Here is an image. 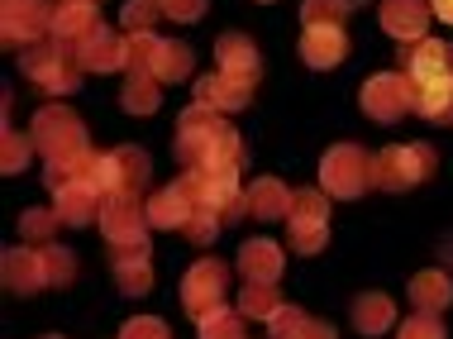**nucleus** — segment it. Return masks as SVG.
<instances>
[{
	"instance_id": "obj_1",
	"label": "nucleus",
	"mask_w": 453,
	"mask_h": 339,
	"mask_svg": "<svg viewBox=\"0 0 453 339\" xmlns=\"http://www.w3.org/2000/svg\"><path fill=\"white\" fill-rule=\"evenodd\" d=\"M181 167H243V139L234 125H225L205 105H187L177 115V143H173Z\"/></svg>"
},
{
	"instance_id": "obj_2",
	"label": "nucleus",
	"mask_w": 453,
	"mask_h": 339,
	"mask_svg": "<svg viewBox=\"0 0 453 339\" xmlns=\"http://www.w3.org/2000/svg\"><path fill=\"white\" fill-rule=\"evenodd\" d=\"M19 72L24 77H34L48 96H72L81 87V63H77V48L63 43V39H39V43H29V48H19Z\"/></svg>"
},
{
	"instance_id": "obj_3",
	"label": "nucleus",
	"mask_w": 453,
	"mask_h": 339,
	"mask_svg": "<svg viewBox=\"0 0 453 339\" xmlns=\"http://www.w3.org/2000/svg\"><path fill=\"white\" fill-rule=\"evenodd\" d=\"M181 187H187V196L201 205V211H215L225 225H234L249 215V205H243V191H239V167H187V173L177 177Z\"/></svg>"
},
{
	"instance_id": "obj_4",
	"label": "nucleus",
	"mask_w": 453,
	"mask_h": 339,
	"mask_svg": "<svg viewBox=\"0 0 453 339\" xmlns=\"http://www.w3.org/2000/svg\"><path fill=\"white\" fill-rule=\"evenodd\" d=\"M34 149H39L43 163H77L87 149V125H81V115H72L67 105H43L39 115H34Z\"/></svg>"
},
{
	"instance_id": "obj_5",
	"label": "nucleus",
	"mask_w": 453,
	"mask_h": 339,
	"mask_svg": "<svg viewBox=\"0 0 453 339\" xmlns=\"http://www.w3.org/2000/svg\"><path fill=\"white\" fill-rule=\"evenodd\" d=\"M367 187H377L367 149H358V143H334V149L320 158V191L325 196L353 201V196H363Z\"/></svg>"
},
{
	"instance_id": "obj_6",
	"label": "nucleus",
	"mask_w": 453,
	"mask_h": 339,
	"mask_svg": "<svg viewBox=\"0 0 453 339\" xmlns=\"http://www.w3.org/2000/svg\"><path fill=\"white\" fill-rule=\"evenodd\" d=\"M434 173V149L430 143H387L372 158V181L382 191H411Z\"/></svg>"
},
{
	"instance_id": "obj_7",
	"label": "nucleus",
	"mask_w": 453,
	"mask_h": 339,
	"mask_svg": "<svg viewBox=\"0 0 453 339\" xmlns=\"http://www.w3.org/2000/svg\"><path fill=\"white\" fill-rule=\"evenodd\" d=\"M358 105H363L367 119H377V125H396L406 111H415V81L406 72H377V77L363 81Z\"/></svg>"
},
{
	"instance_id": "obj_8",
	"label": "nucleus",
	"mask_w": 453,
	"mask_h": 339,
	"mask_svg": "<svg viewBox=\"0 0 453 339\" xmlns=\"http://www.w3.org/2000/svg\"><path fill=\"white\" fill-rule=\"evenodd\" d=\"M225 287H229V268L219 258L191 263L187 277H181V311H187L191 320H205L211 311L225 306Z\"/></svg>"
},
{
	"instance_id": "obj_9",
	"label": "nucleus",
	"mask_w": 453,
	"mask_h": 339,
	"mask_svg": "<svg viewBox=\"0 0 453 339\" xmlns=\"http://www.w3.org/2000/svg\"><path fill=\"white\" fill-rule=\"evenodd\" d=\"M110 244H149V205H143L134 191H110L105 205H101V220Z\"/></svg>"
},
{
	"instance_id": "obj_10",
	"label": "nucleus",
	"mask_w": 453,
	"mask_h": 339,
	"mask_svg": "<svg viewBox=\"0 0 453 339\" xmlns=\"http://www.w3.org/2000/svg\"><path fill=\"white\" fill-rule=\"evenodd\" d=\"M0 29H5L10 48H29V43L48 39V29H53V5H48V0H5Z\"/></svg>"
},
{
	"instance_id": "obj_11",
	"label": "nucleus",
	"mask_w": 453,
	"mask_h": 339,
	"mask_svg": "<svg viewBox=\"0 0 453 339\" xmlns=\"http://www.w3.org/2000/svg\"><path fill=\"white\" fill-rule=\"evenodd\" d=\"M377 19H382V29L391 34V39H401V43H420V39H430L434 5H430V0H382Z\"/></svg>"
},
{
	"instance_id": "obj_12",
	"label": "nucleus",
	"mask_w": 453,
	"mask_h": 339,
	"mask_svg": "<svg viewBox=\"0 0 453 339\" xmlns=\"http://www.w3.org/2000/svg\"><path fill=\"white\" fill-rule=\"evenodd\" d=\"M401 72L420 87V81L453 77V48L444 39H420V43H401Z\"/></svg>"
},
{
	"instance_id": "obj_13",
	"label": "nucleus",
	"mask_w": 453,
	"mask_h": 339,
	"mask_svg": "<svg viewBox=\"0 0 453 339\" xmlns=\"http://www.w3.org/2000/svg\"><path fill=\"white\" fill-rule=\"evenodd\" d=\"M301 58L315 72H329L349 58V34L344 24H305L301 29Z\"/></svg>"
},
{
	"instance_id": "obj_14",
	"label": "nucleus",
	"mask_w": 453,
	"mask_h": 339,
	"mask_svg": "<svg viewBox=\"0 0 453 339\" xmlns=\"http://www.w3.org/2000/svg\"><path fill=\"white\" fill-rule=\"evenodd\" d=\"M77 63L81 72H119L129 67V34H115V29H96L91 39L77 43Z\"/></svg>"
},
{
	"instance_id": "obj_15",
	"label": "nucleus",
	"mask_w": 453,
	"mask_h": 339,
	"mask_svg": "<svg viewBox=\"0 0 453 339\" xmlns=\"http://www.w3.org/2000/svg\"><path fill=\"white\" fill-rule=\"evenodd\" d=\"M191 96H196L191 105H205V111H215V115H234V111H243V105L253 101V87L249 81L225 77V72H211V77L196 81Z\"/></svg>"
},
{
	"instance_id": "obj_16",
	"label": "nucleus",
	"mask_w": 453,
	"mask_h": 339,
	"mask_svg": "<svg viewBox=\"0 0 453 339\" xmlns=\"http://www.w3.org/2000/svg\"><path fill=\"white\" fill-rule=\"evenodd\" d=\"M215 58H219V72H225V77L258 87L263 63H258V48H253L249 34H219V39H215Z\"/></svg>"
},
{
	"instance_id": "obj_17",
	"label": "nucleus",
	"mask_w": 453,
	"mask_h": 339,
	"mask_svg": "<svg viewBox=\"0 0 453 339\" xmlns=\"http://www.w3.org/2000/svg\"><path fill=\"white\" fill-rule=\"evenodd\" d=\"M0 277H5L10 292L29 297V292H43L48 277H43V253L39 249H5V258H0Z\"/></svg>"
},
{
	"instance_id": "obj_18",
	"label": "nucleus",
	"mask_w": 453,
	"mask_h": 339,
	"mask_svg": "<svg viewBox=\"0 0 453 339\" xmlns=\"http://www.w3.org/2000/svg\"><path fill=\"white\" fill-rule=\"evenodd\" d=\"M101 205H105V196L91 181H67L63 191H53V211L63 225H96L101 220Z\"/></svg>"
},
{
	"instance_id": "obj_19",
	"label": "nucleus",
	"mask_w": 453,
	"mask_h": 339,
	"mask_svg": "<svg viewBox=\"0 0 453 339\" xmlns=\"http://www.w3.org/2000/svg\"><path fill=\"white\" fill-rule=\"evenodd\" d=\"M115 282L125 297H143L153 292V263H149V244H119L115 249Z\"/></svg>"
},
{
	"instance_id": "obj_20",
	"label": "nucleus",
	"mask_w": 453,
	"mask_h": 339,
	"mask_svg": "<svg viewBox=\"0 0 453 339\" xmlns=\"http://www.w3.org/2000/svg\"><path fill=\"white\" fill-rule=\"evenodd\" d=\"M101 29V19H96V5H81V0H53V39H63L77 48L81 39H91V34Z\"/></svg>"
},
{
	"instance_id": "obj_21",
	"label": "nucleus",
	"mask_w": 453,
	"mask_h": 339,
	"mask_svg": "<svg viewBox=\"0 0 453 339\" xmlns=\"http://www.w3.org/2000/svg\"><path fill=\"white\" fill-rule=\"evenodd\" d=\"M191 215H196V201L187 196L181 181H173V187H163L149 196V225L153 229H187Z\"/></svg>"
},
{
	"instance_id": "obj_22",
	"label": "nucleus",
	"mask_w": 453,
	"mask_h": 339,
	"mask_svg": "<svg viewBox=\"0 0 453 339\" xmlns=\"http://www.w3.org/2000/svg\"><path fill=\"white\" fill-rule=\"evenodd\" d=\"M281 268H287V253H281L273 239H249V244L239 249V273L249 277V282H277Z\"/></svg>"
},
{
	"instance_id": "obj_23",
	"label": "nucleus",
	"mask_w": 453,
	"mask_h": 339,
	"mask_svg": "<svg viewBox=\"0 0 453 339\" xmlns=\"http://www.w3.org/2000/svg\"><path fill=\"white\" fill-rule=\"evenodd\" d=\"M243 205H249L253 220H287L291 215V191L281 187L277 177H258L249 191H243Z\"/></svg>"
},
{
	"instance_id": "obj_24",
	"label": "nucleus",
	"mask_w": 453,
	"mask_h": 339,
	"mask_svg": "<svg viewBox=\"0 0 453 339\" xmlns=\"http://www.w3.org/2000/svg\"><path fill=\"white\" fill-rule=\"evenodd\" d=\"M391 325H396V306H391V297L363 292L358 301H353V330H358V335H387Z\"/></svg>"
},
{
	"instance_id": "obj_25",
	"label": "nucleus",
	"mask_w": 453,
	"mask_h": 339,
	"mask_svg": "<svg viewBox=\"0 0 453 339\" xmlns=\"http://www.w3.org/2000/svg\"><path fill=\"white\" fill-rule=\"evenodd\" d=\"M415 115H425L430 125H453V77L420 81L415 87Z\"/></svg>"
},
{
	"instance_id": "obj_26",
	"label": "nucleus",
	"mask_w": 453,
	"mask_h": 339,
	"mask_svg": "<svg viewBox=\"0 0 453 339\" xmlns=\"http://www.w3.org/2000/svg\"><path fill=\"white\" fill-rule=\"evenodd\" d=\"M449 301H453V282H449V273H439V268H430V273H415L411 277V306L415 311H449Z\"/></svg>"
},
{
	"instance_id": "obj_27",
	"label": "nucleus",
	"mask_w": 453,
	"mask_h": 339,
	"mask_svg": "<svg viewBox=\"0 0 453 339\" xmlns=\"http://www.w3.org/2000/svg\"><path fill=\"white\" fill-rule=\"evenodd\" d=\"M163 81L153 77V72H129L125 91H119V105H125L129 115H153L157 105H163V96H157Z\"/></svg>"
},
{
	"instance_id": "obj_28",
	"label": "nucleus",
	"mask_w": 453,
	"mask_h": 339,
	"mask_svg": "<svg viewBox=\"0 0 453 339\" xmlns=\"http://www.w3.org/2000/svg\"><path fill=\"white\" fill-rule=\"evenodd\" d=\"M191 63H196V53L181 39H163L157 43V53H153V63H149V72L157 81H181L191 72Z\"/></svg>"
},
{
	"instance_id": "obj_29",
	"label": "nucleus",
	"mask_w": 453,
	"mask_h": 339,
	"mask_svg": "<svg viewBox=\"0 0 453 339\" xmlns=\"http://www.w3.org/2000/svg\"><path fill=\"white\" fill-rule=\"evenodd\" d=\"M239 311L249 320H273L277 311H281V292H277V282H249L239 292Z\"/></svg>"
},
{
	"instance_id": "obj_30",
	"label": "nucleus",
	"mask_w": 453,
	"mask_h": 339,
	"mask_svg": "<svg viewBox=\"0 0 453 339\" xmlns=\"http://www.w3.org/2000/svg\"><path fill=\"white\" fill-rule=\"evenodd\" d=\"M29 153H39L34 149V135H19V129L5 125V135H0V173H24Z\"/></svg>"
},
{
	"instance_id": "obj_31",
	"label": "nucleus",
	"mask_w": 453,
	"mask_h": 339,
	"mask_svg": "<svg viewBox=\"0 0 453 339\" xmlns=\"http://www.w3.org/2000/svg\"><path fill=\"white\" fill-rule=\"evenodd\" d=\"M329 239V220H287V244L296 253H320Z\"/></svg>"
},
{
	"instance_id": "obj_32",
	"label": "nucleus",
	"mask_w": 453,
	"mask_h": 339,
	"mask_svg": "<svg viewBox=\"0 0 453 339\" xmlns=\"http://www.w3.org/2000/svg\"><path fill=\"white\" fill-rule=\"evenodd\" d=\"M243 311H229V306H219V311H211L205 320H196L201 325V339H249L243 335Z\"/></svg>"
},
{
	"instance_id": "obj_33",
	"label": "nucleus",
	"mask_w": 453,
	"mask_h": 339,
	"mask_svg": "<svg viewBox=\"0 0 453 339\" xmlns=\"http://www.w3.org/2000/svg\"><path fill=\"white\" fill-rule=\"evenodd\" d=\"M58 225H63V220H58V211H34V205H29V211H24V215H19V235H24V239H29V244H34V249H43V244H53V235H58Z\"/></svg>"
},
{
	"instance_id": "obj_34",
	"label": "nucleus",
	"mask_w": 453,
	"mask_h": 339,
	"mask_svg": "<svg viewBox=\"0 0 453 339\" xmlns=\"http://www.w3.org/2000/svg\"><path fill=\"white\" fill-rule=\"evenodd\" d=\"M119 19H125V34H153V24L167 19V15H163L157 0H129V5L119 10Z\"/></svg>"
},
{
	"instance_id": "obj_35",
	"label": "nucleus",
	"mask_w": 453,
	"mask_h": 339,
	"mask_svg": "<svg viewBox=\"0 0 453 339\" xmlns=\"http://www.w3.org/2000/svg\"><path fill=\"white\" fill-rule=\"evenodd\" d=\"M43 277H48V287H67L72 277H77V258H72L67 249H58V244H43Z\"/></svg>"
},
{
	"instance_id": "obj_36",
	"label": "nucleus",
	"mask_w": 453,
	"mask_h": 339,
	"mask_svg": "<svg viewBox=\"0 0 453 339\" xmlns=\"http://www.w3.org/2000/svg\"><path fill=\"white\" fill-rule=\"evenodd\" d=\"M349 10H353V0H301L305 24H344Z\"/></svg>"
},
{
	"instance_id": "obj_37",
	"label": "nucleus",
	"mask_w": 453,
	"mask_h": 339,
	"mask_svg": "<svg viewBox=\"0 0 453 339\" xmlns=\"http://www.w3.org/2000/svg\"><path fill=\"white\" fill-rule=\"evenodd\" d=\"M287 220H329L325 191H291V215Z\"/></svg>"
},
{
	"instance_id": "obj_38",
	"label": "nucleus",
	"mask_w": 453,
	"mask_h": 339,
	"mask_svg": "<svg viewBox=\"0 0 453 339\" xmlns=\"http://www.w3.org/2000/svg\"><path fill=\"white\" fill-rule=\"evenodd\" d=\"M219 229H225V220H219L215 211H201V205H196V215L187 220V229H181V235H187L196 249H205V244H211V239L219 235Z\"/></svg>"
},
{
	"instance_id": "obj_39",
	"label": "nucleus",
	"mask_w": 453,
	"mask_h": 339,
	"mask_svg": "<svg viewBox=\"0 0 453 339\" xmlns=\"http://www.w3.org/2000/svg\"><path fill=\"white\" fill-rule=\"evenodd\" d=\"M311 325V316H305L301 306H281L273 320H267V330H273V339H301V330Z\"/></svg>"
},
{
	"instance_id": "obj_40",
	"label": "nucleus",
	"mask_w": 453,
	"mask_h": 339,
	"mask_svg": "<svg viewBox=\"0 0 453 339\" xmlns=\"http://www.w3.org/2000/svg\"><path fill=\"white\" fill-rule=\"evenodd\" d=\"M401 339H444V320L434 311H415V316L401 325Z\"/></svg>"
},
{
	"instance_id": "obj_41",
	"label": "nucleus",
	"mask_w": 453,
	"mask_h": 339,
	"mask_svg": "<svg viewBox=\"0 0 453 339\" xmlns=\"http://www.w3.org/2000/svg\"><path fill=\"white\" fill-rule=\"evenodd\" d=\"M157 43H163L157 34H129V67H125V72H149Z\"/></svg>"
},
{
	"instance_id": "obj_42",
	"label": "nucleus",
	"mask_w": 453,
	"mask_h": 339,
	"mask_svg": "<svg viewBox=\"0 0 453 339\" xmlns=\"http://www.w3.org/2000/svg\"><path fill=\"white\" fill-rule=\"evenodd\" d=\"M119 339H173V335H167V325L157 316H134V320H125Z\"/></svg>"
},
{
	"instance_id": "obj_43",
	"label": "nucleus",
	"mask_w": 453,
	"mask_h": 339,
	"mask_svg": "<svg viewBox=\"0 0 453 339\" xmlns=\"http://www.w3.org/2000/svg\"><path fill=\"white\" fill-rule=\"evenodd\" d=\"M157 5H163V15H167V19L191 24V19H201V15H205V5H211V0H157Z\"/></svg>"
},
{
	"instance_id": "obj_44",
	"label": "nucleus",
	"mask_w": 453,
	"mask_h": 339,
	"mask_svg": "<svg viewBox=\"0 0 453 339\" xmlns=\"http://www.w3.org/2000/svg\"><path fill=\"white\" fill-rule=\"evenodd\" d=\"M301 339H334V325H325V320H311L301 330Z\"/></svg>"
},
{
	"instance_id": "obj_45",
	"label": "nucleus",
	"mask_w": 453,
	"mask_h": 339,
	"mask_svg": "<svg viewBox=\"0 0 453 339\" xmlns=\"http://www.w3.org/2000/svg\"><path fill=\"white\" fill-rule=\"evenodd\" d=\"M430 5H434V15H439V19H449V24H453V0H430Z\"/></svg>"
},
{
	"instance_id": "obj_46",
	"label": "nucleus",
	"mask_w": 453,
	"mask_h": 339,
	"mask_svg": "<svg viewBox=\"0 0 453 339\" xmlns=\"http://www.w3.org/2000/svg\"><path fill=\"white\" fill-rule=\"evenodd\" d=\"M81 5H101V0H81Z\"/></svg>"
},
{
	"instance_id": "obj_47",
	"label": "nucleus",
	"mask_w": 453,
	"mask_h": 339,
	"mask_svg": "<svg viewBox=\"0 0 453 339\" xmlns=\"http://www.w3.org/2000/svg\"><path fill=\"white\" fill-rule=\"evenodd\" d=\"M353 5H367V0H353Z\"/></svg>"
},
{
	"instance_id": "obj_48",
	"label": "nucleus",
	"mask_w": 453,
	"mask_h": 339,
	"mask_svg": "<svg viewBox=\"0 0 453 339\" xmlns=\"http://www.w3.org/2000/svg\"><path fill=\"white\" fill-rule=\"evenodd\" d=\"M48 339H63V335H48Z\"/></svg>"
},
{
	"instance_id": "obj_49",
	"label": "nucleus",
	"mask_w": 453,
	"mask_h": 339,
	"mask_svg": "<svg viewBox=\"0 0 453 339\" xmlns=\"http://www.w3.org/2000/svg\"><path fill=\"white\" fill-rule=\"evenodd\" d=\"M263 5H273V0H263Z\"/></svg>"
}]
</instances>
